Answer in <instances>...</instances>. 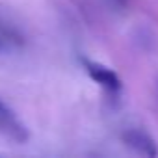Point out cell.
<instances>
[{"label":"cell","instance_id":"cell-2","mask_svg":"<svg viewBox=\"0 0 158 158\" xmlns=\"http://www.w3.org/2000/svg\"><path fill=\"white\" fill-rule=\"evenodd\" d=\"M0 134L13 139V141H17V143H26L28 136H30L24 123L2 101H0Z\"/></svg>","mask_w":158,"mask_h":158},{"label":"cell","instance_id":"cell-3","mask_svg":"<svg viewBox=\"0 0 158 158\" xmlns=\"http://www.w3.org/2000/svg\"><path fill=\"white\" fill-rule=\"evenodd\" d=\"M121 138H123V143L138 154H143V156H156L158 154V147H156L154 139L145 130L130 128V130L123 132Z\"/></svg>","mask_w":158,"mask_h":158},{"label":"cell","instance_id":"cell-1","mask_svg":"<svg viewBox=\"0 0 158 158\" xmlns=\"http://www.w3.org/2000/svg\"><path fill=\"white\" fill-rule=\"evenodd\" d=\"M82 63H84V69L89 74V78L95 84H99L102 89H106L110 93L121 91V86H123L121 84V78H119V74L114 69H110V67H106V65H102L99 61L88 60V58H84Z\"/></svg>","mask_w":158,"mask_h":158}]
</instances>
